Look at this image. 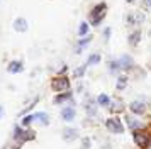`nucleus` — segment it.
<instances>
[{"mask_svg": "<svg viewBox=\"0 0 151 149\" xmlns=\"http://www.w3.org/2000/svg\"><path fill=\"white\" fill-rule=\"evenodd\" d=\"M117 59H119V64L122 68V71H132L134 66H136V63H134L131 54H121Z\"/></svg>", "mask_w": 151, "mask_h": 149, "instance_id": "9d476101", "label": "nucleus"}, {"mask_svg": "<svg viewBox=\"0 0 151 149\" xmlns=\"http://www.w3.org/2000/svg\"><path fill=\"white\" fill-rule=\"evenodd\" d=\"M127 110H129V114L141 117V115L146 114V110H148V103H146V100H143V98H136V100L129 102Z\"/></svg>", "mask_w": 151, "mask_h": 149, "instance_id": "423d86ee", "label": "nucleus"}, {"mask_svg": "<svg viewBox=\"0 0 151 149\" xmlns=\"http://www.w3.org/2000/svg\"><path fill=\"white\" fill-rule=\"evenodd\" d=\"M144 20H146V15H144V12H141V10H131V12H127V15H126V24L129 27H139L144 24Z\"/></svg>", "mask_w": 151, "mask_h": 149, "instance_id": "39448f33", "label": "nucleus"}, {"mask_svg": "<svg viewBox=\"0 0 151 149\" xmlns=\"http://www.w3.org/2000/svg\"><path fill=\"white\" fill-rule=\"evenodd\" d=\"M95 100H97V103H99L100 108H109L110 103H112V97L109 93H99Z\"/></svg>", "mask_w": 151, "mask_h": 149, "instance_id": "6ab92c4d", "label": "nucleus"}, {"mask_svg": "<svg viewBox=\"0 0 151 149\" xmlns=\"http://www.w3.org/2000/svg\"><path fill=\"white\" fill-rule=\"evenodd\" d=\"M107 110H109L110 114L117 115V114H121V112H124V103L121 100H112V103H110V107Z\"/></svg>", "mask_w": 151, "mask_h": 149, "instance_id": "4be33fe9", "label": "nucleus"}, {"mask_svg": "<svg viewBox=\"0 0 151 149\" xmlns=\"http://www.w3.org/2000/svg\"><path fill=\"white\" fill-rule=\"evenodd\" d=\"M110 34H112V29H110V27H105V29H104V41H109Z\"/></svg>", "mask_w": 151, "mask_h": 149, "instance_id": "bb28decb", "label": "nucleus"}, {"mask_svg": "<svg viewBox=\"0 0 151 149\" xmlns=\"http://www.w3.org/2000/svg\"><path fill=\"white\" fill-rule=\"evenodd\" d=\"M90 42H92V36H85V37H78V41H76V46H75V54H80L85 49V47L88 46Z\"/></svg>", "mask_w": 151, "mask_h": 149, "instance_id": "a211bd4d", "label": "nucleus"}, {"mask_svg": "<svg viewBox=\"0 0 151 149\" xmlns=\"http://www.w3.org/2000/svg\"><path fill=\"white\" fill-rule=\"evenodd\" d=\"M107 69H109L110 74L119 76L121 71H122V68H121V64H119V59H109L107 61Z\"/></svg>", "mask_w": 151, "mask_h": 149, "instance_id": "aec40b11", "label": "nucleus"}, {"mask_svg": "<svg viewBox=\"0 0 151 149\" xmlns=\"http://www.w3.org/2000/svg\"><path fill=\"white\" fill-rule=\"evenodd\" d=\"M61 137L68 142L76 141V139H80V130L76 127H73V125H66V127L61 130Z\"/></svg>", "mask_w": 151, "mask_h": 149, "instance_id": "1a4fd4ad", "label": "nucleus"}, {"mask_svg": "<svg viewBox=\"0 0 151 149\" xmlns=\"http://www.w3.org/2000/svg\"><path fill=\"white\" fill-rule=\"evenodd\" d=\"M70 88H71V81H70L68 74H56L51 78V90L56 93L68 92Z\"/></svg>", "mask_w": 151, "mask_h": 149, "instance_id": "20e7f679", "label": "nucleus"}, {"mask_svg": "<svg viewBox=\"0 0 151 149\" xmlns=\"http://www.w3.org/2000/svg\"><path fill=\"white\" fill-rule=\"evenodd\" d=\"M124 2H126V4H131V5H132V4H136L137 0H124Z\"/></svg>", "mask_w": 151, "mask_h": 149, "instance_id": "7c9ffc66", "label": "nucleus"}, {"mask_svg": "<svg viewBox=\"0 0 151 149\" xmlns=\"http://www.w3.org/2000/svg\"><path fill=\"white\" fill-rule=\"evenodd\" d=\"M34 117H36V122H37L41 127H48L49 122H51V117H49V114H48V112H42V110L36 112Z\"/></svg>", "mask_w": 151, "mask_h": 149, "instance_id": "dca6fc26", "label": "nucleus"}, {"mask_svg": "<svg viewBox=\"0 0 151 149\" xmlns=\"http://www.w3.org/2000/svg\"><path fill=\"white\" fill-rule=\"evenodd\" d=\"M100 61H102L100 53H92L88 58H87L85 64H87V66H97V64H100Z\"/></svg>", "mask_w": 151, "mask_h": 149, "instance_id": "5701e85b", "label": "nucleus"}, {"mask_svg": "<svg viewBox=\"0 0 151 149\" xmlns=\"http://www.w3.org/2000/svg\"><path fill=\"white\" fill-rule=\"evenodd\" d=\"M68 73V64H63L60 69H58V74H66Z\"/></svg>", "mask_w": 151, "mask_h": 149, "instance_id": "cd10ccee", "label": "nucleus"}, {"mask_svg": "<svg viewBox=\"0 0 151 149\" xmlns=\"http://www.w3.org/2000/svg\"><path fill=\"white\" fill-rule=\"evenodd\" d=\"M141 39H143V31H141L139 27H136V29H132L129 32V36H127V44H129L131 47H136V46H139Z\"/></svg>", "mask_w": 151, "mask_h": 149, "instance_id": "4468645a", "label": "nucleus"}, {"mask_svg": "<svg viewBox=\"0 0 151 149\" xmlns=\"http://www.w3.org/2000/svg\"><path fill=\"white\" fill-rule=\"evenodd\" d=\"M92 137L85 135V137H80V149H92Z\"/></svg>", "mask_w": 151, "mask_h": 149, "instance_id": "393cba45", "label": "nucleus"}, {"mask_svg": "<svg viewBox=\"0 0 151 149\" xmlns=\"http://www.w3.org/2000/svg\"><path fill=\"white\" fill-rule=\"evenodd\" d=\"M82 105H83V110H85V114H87L88 119H97V117H99V103H97V100L87 97V98L83 100Z\"/></svg>", "mask_w": 151, "mask_h": 149, "instance_id": "0eeeda50", "label": "nucleus"}, {"mask_svg": "<svg viewBox=\"0 0 151 149\" xmlns=\"http://www.w3.org/2000/svg\"><path fill=\"white\" fill-rule=\"evenodd\" d=\"M141 2H143L144 9H151V0H141Z\"/></svg>", "mask_w": 151, "mask_h": 149, "instance_id": "c85d7f7f", "label": "nucleus"}, {"mask_svg": "<svg viewBox=\"0 0 151 149\" xmlns=\"http://www.w3.org/2000/svg\"><path fill=\"white\" fill-rule=\"evenodd\" d=\"M36 122V117H34V114H27V115H24V117H21V124L22 127H26V129H29L31 127V124H34Z\"/></svg>", "mask_w": 151, "mask_h": 149, "instance_id": "b1692460", "label": "nucleus"}, {"mask_svg": "<svg viewBox=\"0 0 151 149\" xmlns=\"http://www.w3.org/2000/svg\"><path fill=\"white\" fill-rule=\"evenodd\" d=\"M132 142L137 149H151V134L144 129L132 130Z\"/></svg>", "mask_w": 151, "mask_h": 149, "instance_id": "7ed1b4c3", "label": "nucleus"}, {"mask_svg": "<svg viewBox=\"0 0 151 149\" xmlns=\"http://www.w3.org/2000/svg\"><path fill=\"white\" fill-rule=\"evenodd\" d=\"M104 127L107 132L114 135H121L124 134V130H126V125H124V122L121 120V117H117V115H112V117H107L105 120H104Z\"/></svg>", "mask_w": 151, "mask_h": 149, "instance_id": "f03ea898", "label": "nucleus"}, {"mask_svg": "<svg viewBox=\"0 0 151 149\" xmlns=\"http://www.w3.org/2000/svg\"><path fill=\"white\" fill-rule=\"evenodd\" d=\"M73 103V92L68 90V92H61V93H58L53 98V103L55 105H66V103Z\"/></svg>", "mask_w": 151, "mask_h": 149, "instance_id": "f8f14e48", "label": "nucleus"}, {"mask_svg": "<svg viewBox=\"0 0 151 149\" xmlns=\"http://www.w3.org/2000/svg\"><path fill=\"white\" fill-rule=\"evenodd\" d=\"M4 115H5V110H4V105L0 103V119H4Z\"/></svg>", "mask_w": 151, "mask_h": 149, "instance_id": "c756f323", "label": "nucleus"}, {"mask_svg": "<svg viewBox=\"0 0 151 149\" xmlns=\"http://www.w3.org/2000/svg\"><path fill=\"white\" fill-rule=\"evenodd\" d=\"M127 85H129V76L126 73H121L116 78V90L117 92H122V90L127 88Z\"/></svg>", "mask_w": 151, "mask_h": 149, "instance_id": "f3484780", "label": "nucleus"}, {"mask_svg": "<svg viewBox=\"0 0 151 149\" xmlns=\"http://www.w3.org/2000/svg\"><path fill=\"white\" fill-rule=\"evenodd\" d=\"M24 71V63H22L21 59H12V61H9V64H7V73L10 74H19Z\"/></svg>", "mask_w": 151, "mask_h": 149, "instance_id": "2eb2a0df", "label": "nucleus"}, {"mask_svg": "<svg viewBox=\"0 0 151 149\" xmlns=\"http://www.w3.org/2000/svg\"><path fill=\"white\" fill-rule=\"evenodd\" d=\"M124 124L131 129V130H139V129H143V122L137 119V115H132V114H127L124 117Z\"/></svg>", "mask_w": 151, "mask_h": 149, "instance_id": "9b49d317", "label": "nucleus"}, {"mask_svg": "<svg viewBox=\"0 0 151 149\" xmlns=\"http://www.w3.org/2000/svg\"><path fill=\"white\" fill-rule=\"evenodd\" d=\"M90 22L88 20H83V22H80L78 24V29H76V32H78V37H85V36H88L90 32Z\"/></svg>", "mask_w": 151, "mask_h": 149, "instance_id": "412c9836", "label": "nucleus"}, {"mask_svg": "<svg viewBox=\"0 0 151 149\" xmlns=\"http://www.w3.org/2000/svg\"><path fill=\"white\" fill-rule=\"evenodd\" d=\"M87 64H82V66H76L75 68V71H73V74H75V78H78V80H80V78H83V76H85V73H87Z\"/></svg>", "mask_w": 151, "mask_h": 149, "instance_id": "a878e982", "label": "nucleus"}, {"mask_svg": "<svg viewBox=\"0 0 151 149\" xmlns=\"http://www.w3.org/2000/svg\"><path fill=\"white\" fill-rule=\"evenodd\" d=\"M107 12H109V7H107V4H105V2H99V4H95V5L92 7V10L88 12V22H90V26L99 27L104 20H105Z\"/></svg>", "mask_w": 151, "mask_h": 149, "instance_id": "f257e3e1", "label": "nucleus"}, {"mask_svg": "<svg viewBox=\"0 0 151 149\" xmlns=\"http://www.w3.org/2000/svg\"><path fill=\"white\" fill-rule=\"evenodd\" d=\"M60 117L63 122H73L76 119V108L73 105H63L60 110Z\"/></svg>", "mask_w": 151, "mask_h": 149, "instance_id": "6e6552de", "label": "nucleus"}, {"mask_svg": "<svg viewBox=\"0 0 151 149\" xmlns=\"http://www.w3.org/2000/svg\"><path fill=\"white\" fill-rule=\"evenodd\" d=\"M12 29H14L15 32H19V34L27 32V29H29L27 19H26V17H15V19L12 20Z\"/></svg>", "mask_w": 151, "mask_h": 149, "instance_id": "ddd939ff", "label": "nucleus"}]
</instances>
